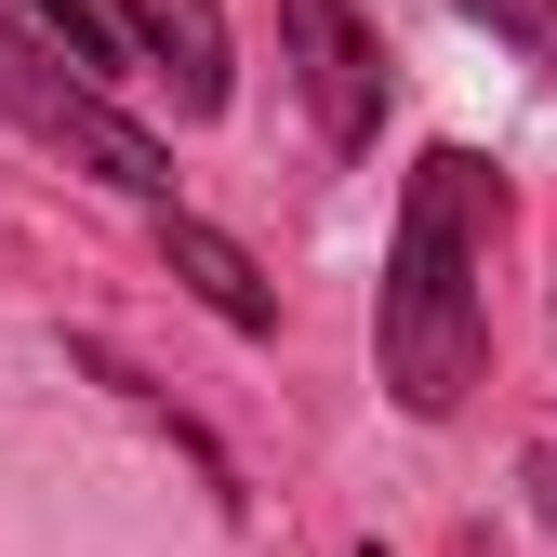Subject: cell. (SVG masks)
<instances>
[{"mask_svg": "<svg viewBox=\"0 0 557 557\" xmlns=\"http://www.w3.org/2000/svg\"><path fill=\"white\" fill-rule=\"evenodd\" d=\"M531 492H544V518H557V451H531Z\"/></svg>", "mask_w": 557, "mask_h": 557, "instance_id": "8", "label": "cell"}, {"mask_svg": "<svg viewBox=\"0 0 557 557\" xmlns=\"http://www.w3.org/2000/svg\"><path fill=\"white\" fill-rule=\"evenodd\" d=\"M278 40H293V94L319 120V147L359 160L385 133V40L359 27V0H278Z\"/></svg>", "mask_w": 557, "mask_h": 557, "instance_id": "3", "label": "cell"}, {"mask_svg": "<svg viewBox=\"0 0 557 557\" xmlns=\"http://www.w3.org/2000/svg\"><path fill=\"white\" fill-rule=\"evenodd\" d=\"M27 14H40V40H53L66 66H81V81H107V66H120V27H107V0H27Z\"/></svg>", "mask_w": 557, "mask_h": 557, "instance_id": "6", "label": "cell"}, {"mask_svg": "<svg viewBox=\"0 0 557 557\" xmlns=\"http://www.w3.org/2000/svg\"><path fill=\"white\" fill-rule=\"evenodd\" d=\"M359 557H372V544H359Z\"/></svg>", "mask_w": 557, "mask_h": 557, "instance_id": "9", "label": "cell"}, {"mask_svg": "<svg viewBox=\"0 0 557 557\" xmlns=\"http://www.w3.org/2000/svg\"><path fill=\"white\" fill-rule=\"evenodd\" d=\"M0 120H14L27 147H53L66 173L120 186V199H173V147H160L147 120H120L81 66H66L53 40H27V27H0Z\"/></svg>", "mask_w": 557, "mask_h": 557, "instance_id": "2", "label": "cell"}, {"mask_svg": "<svg viewBox=\"0 0 557 557\" xmlns=\"http://www.w3.org/2000/svg\"><path fill=\"white\" fill-rule=\"evenodd\" d=\"M107 27H120V53L160 66L173 120H226V94H239V66H226V0H107Z\"/></svg>", "mask_w": 557, "mask_h": 557, "instance_id": "4", "label": "cell"}, {"mask_svg": "<svg viewBox=\"0 0 557 557\" xmlns=\"http://www.w3.org/2000/svg\"><path fill=\"white\" fill-rule=\"evenodd\" d=\"M160 265L186 278V293L199 306H213L226 332H278V293H265V265L226 239V226H199V213H173V199H160Z\"/></svg>", "mask_w": 557, "mask_h": 557, "instance_id": "5", "label": "cell"}, {"mask_svg": "<svg viewBox=\"0 0 557 557\" xmlns=\"http://www.w3.org/2000/svg\"><path fill=\"white\" fill-rule=\"evenodd\" d=\"M492 226H505V186L478 147L411 160L398 239H385V306H372V359L411 425H451L492 372Z\"/></svg>", "mask_w": 557, "mask_h": 557, "instance_id": "1", "label": "cell"}, {"mask_svg": "<svg viewBox=\"0 0 557 557\" xmlns=\"http://www.w3.org/2000/svg\"><path fill=\"white\" fill-rule=\"evenodd\" d=\"M465 14L492 27V40H518V53L544 66V81H557V0H465Z\"/></svg>", "mask_w": 557, "mask_h": 557, "instance_id": "7", "label": "cell"}]
</instances>
